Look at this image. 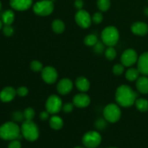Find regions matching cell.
Segmentation results:
<instances>
[{"label": "cell", "instance_id": "6da1fadb", "mask_svg": "<svg viewBox=\"0 0 148 148\" xmlns=\"http://www.w3.org/2000/svg\"><path fill=\"white\" fill-rule=\"evenodd\" d=\"M137 100V93L126 85L119 86L116 92V101L122 107H130Z\"/></svg>", "mask_w": 148, "mask_h": 148}, {"label": "cell", "instance_id": "7a4b0ae2", "mask_svg": "<svg viewBox=\"0 0 148 148\" xmlns=\"http://www.w3.org/2000/svg\"><path fill=\"white\" fill-rule=\"evenodd\" d=\"M21 130L17 124L12 121L4 123L0 127V138L4 140H14L21 138Z\"/></svg>", "mask_w": 148, "mask_h": 148}, {"label": "cell", "instance_id": "3957f363", "mask_svg": "<svg viewBox=\"0 0 148 148\" xmlns=\"http://www.w3.org/2000/svg\"><path fill=\"white\" fill-rule=\"evenodd\" d=\"M22 135L27 141L34 142L39 137V130L36 123L32 120H25L21 126Z\"/></svg>", "mask_w": 148, "mask_h": 148}, {"label": "cell", "instance_id": "277c9868", "mask_svg": "<svg viewBox=\"0 0 148 148\" xmlns=\"http://www.w3.org/2000/svg\"><path fill=\"white\" fill-rule=\"evenodd\" d=\"M119 38V33L116 27L114 26L106 27L101 33V39L106 46H114Z\"/></svg>", "mask_w": 148, "mask_h": 148}, {"label": "cell", "instance_id": "5b68a950", "mask_svg": "<svg viewBox=\"0 0 148 148\" xmlns=\"http://www.w3.org/2000/svg\"><path fill=\"white\" fill-rule=\"evenodd\" d=\"M102 137L96 131H90L84 134L82 144L87 148H96L101 144Z\"/></svg>", "mask_w": 148, "mask_h": 148}, {"label": "cell", "instance_id": "8992f818", "mask_svg": "<svg viewBox=\"0 0 148 148\" xmlns=\"http://www.w3.org/2000/svg\"><path fill=\"white\" fill-rule=\"evenodd\" d=\"M53 4L51 0H41L38 1L33 6V11L40 16H47L53 12Z\"/></svg>", "mask_w": 148, "mask_h": 148}, {"label": "cell", "instance_id": "52a82bcc", "mask_svg": "<svg viewBox=\"0 0 148 148\" xmlns=\"http://www.w3.org/2000/svg\"><path fill=\"white\" fill-rule=\"evenodd\" d=\"M103 116L106 121L111 123H116L121 118V109L116 104H109L104 108Z\"/></svg>", "mask_w": 148, "mask_h": 148}, {"label": "cell", "instance_id": "ba28073f", "mask_svg": "<svg viewBox=\"0 0 148 148\" xmlns=\"http://www.w3.org/2000/svg\"><path fill=\"white\" fill-rule=\"evenodd\" d=\"M62 101L59 96L52 95L49 97L46 103V111L50 114H56L62 109Z\"/></svg>", "mask_w": 148, "mask_h": 148}, {"label": "cell", "instance_id": "9c48e42d", "mask_svg": "<svg viewBox=\"0 0 148 148\" xmlns=\"http://www.w3.org/2000/svg\"><path fill=\"white\" fill-rule=\"evenodd\" d=\"M121 64L124 66H131L138 61L137 53L134 49H127L122 53L121 57Z\"/></svg>", "mask_w": 148, "mask_h": 148}, {"label": "cell", "instance_id": "30bf717a", "mask_svg": "<svg viewBox=\"0 0 148 148\" xmlns=\"http://www.w3.org/2000/svg\"><path fill=\"white\" fill-rule=\"evenodd\" d=\"M75 21L82 28H88L91 25V17L85 10H78L75 14Z\"/></svg>", "mask_w": 148, "mask_h": 148}, {"label": "cell", "instance_id": "8fae6325", "mask_svg": "<svg viewBox=\"0 0 148 148\" xmlns=\"http://www.w3.org/2000/svg\"><path fill=\"white\" fill-rule=\"evenodd\" d=\"M41 76L45 82L48 84H53L57 79L58 73L55 68L52 66H46L42 69Z\"/></svg>", "mask_w": 148, "mask_h": 148}, {"label": "cell", "instance_id": "7c38bea8", "mask_svg": "<svg viewBox=\"0 0 148 148\" xmlns=\"http://www.w3.org/2000/svg\"><path fill=\"white\" fill-rule=\"evenodd\" d=\"M56 88L61 95H66L72 91L73 88V83L70 79L64 78L59 81Z\"/></svg>", "mask_w": 148, "mask_h": 148}, {"label": "cell", "instance_id": "4fadbf2b", "mask_svg": "<svg viewBox=\"0 0 148 148\" xmlns=\"http://www.w3.org/2000/svg\"><path fill=\"white\" fill-rule=\"evenodd\" d=\"M10 6L17 11H25L33 4V0H10Z\"/></svg>", "mask_w": 148, "mask_h": 148}, {"label": "cell", "instance_id": "5bb4252c", "mask_svg": "<svg viewBox=\"0 0 148 148\" xmlns=\"http://www.w3.org/2000/svg\"><path fill=\"white\" fill-rule=\"evenodd\" d=\"M90 103L89 95L85 93H79L73 98V104L77 108H85Z\"/></svg>", "mask_w": 148, "mask_h": 148}, {"label": "cell", "instance_id": "9a60e30c", "mask_svg": "<svg viewBox=\"0 0 148 148\" xmlns=\"http://www.w3.org/2000/svg\"><path fill=\"white\" fill-rule=\"evenodd\" d=\"M137 69L143 75L148 76V52L143 53L139 57L137 62Z\"/></svg>", "mask_w": 148, "mask_h": 148}, {"label": "cell", "instance_id": "2e32d148", "mask_svg": "<svg viewBox=\"0 0 148 148\" xmlns=\"http://www.w3.org/2000/svg\"><path fill=\"white\" fill-rule=\"evenodd\" d=\"M17 94V90L12 87H6L0 92V100L2 102L7 103L12 101Z\"/></svg>", "mask_w": 148, "mask_h": 148}, {"label": "cell", "instance_id": "e0dca14e", "mask_svg": "<svg viewBox=\"0 0 148 148\" xmlns=\"http://www.w3.org/2000/svg\"><path fill=\"white\" fill-rule=\"evenodd\" d=\"M131 30L134 34L143 36L148 33V25L143 22H137L132 25Z\"/></svg>", "mask_w": 148, "mask_h": 148}, {"label": "cell", "instance_id": "ac0fdd59", "mask_svg": "<svg viewBox=\"0 0 148 148\" xmlns=\"http://www.w3.org/2000/svg\"><path fill=\"white\" fill-rule=\"evenodd\" d=\"M136 87L137 90L143 94L148 93V78L147 77H140L137 79Z\"/></svg>", "mask_w": 148, "mask_h": 148}, {"label": "cell", "instance_id": "d6986e66", "mask_svg": "<svg viewBox=\"0 0 148 148\" xmlns=\"http://www.w3.org/2000/svg\"><path fill=\"white\" fill-rule=\"evenodd\" d=\"M90 82L84 77H79L76 79V87L81 92H87L90 89Z\"/></svg>", "mask_w": 148, "mask_h": 148}, {"label": "cell", "instance_id": "ffe728a7", "mask_svg": "<svg viewBox=\"0 0 148 148\" xmlns=\"http://www.w3.org/2000/svg\"><path fill=\"white\" fill-rule=\"evenodd\" d=\"M49 125L55 130H59L63 127L64 121L61 117L58 116H53L49 119Z\"/></svg>", "mask_w": 148, "mask_h": 148}, {"label": "cell", "instance_id": "44dd1931", "mask_svg": "<svg viewBox=\"0 0 148 148\" xmlns=\"http://www.w3.org/2000/svg\"><path fill=\"white\" fill-rule=\"evenodd\" d=\"M2 22L6 25H11L14 20V13L12 10H7L3 13Z\"/></svg>", "mask_w": 148, "mask_h": 148}, {"label": "cell", "instance_id": "7402d4cb", "mask_svg": "<svg viewBox=\"0 0 148 148\" xmlns=\"http://www.w3.org/2000/svg\"><path fill=\"white\" fill-rule=\"evenodd\" d=\"M140 72H139L138 69L135 68H130L127 71L125 74V77L129 81H135L139 78Z\"/></svg>", "mask_w": 148, "mask_h": 148}, {"label": "cell", "instance_id": "603a6c76", "mask_svg": "<svg viewBox=\"0 0 148 148\" xmlns=\"http://www.w3.org/2000/svg\"><path fill=\"white\" fill-rule=\"evenodd\" d=\"M52 29L56 33L60 34L64 31L65 25L61 20H55L52 23Z\"/></svg>", "mask_w": 148, "mask_h": 148}, {"label": "cell", "instance_id": "cb8c5ba5", "mask_svg": "<svg viewBox=\"0 0 148 148\" xmlns=\"http://www.w3.org/2000/svg\"><path fill=\"white\" fill-rule=\"evenodd\" d=\"M136 108L142 112H145L148 111V101L144 98H138L135 101Z\"/></svg>", "mask_w": 148, "mask_h": 148}, {"label": "cell", "instance_id": "d4e9b609", "mask_svg": "<svg viewBox=\"0 0 148 148\" xmlns=\"http://www.w3.org/2000/svg\"><path fill=\"white\" fill-rule=\"evenodd\" d=\"M98 41V38L94 34L88 35L84 39V43L88 46H94Z\"/></svg>", "mask_w": 148, "mask_h": 148}, {"label": "cell", "instance_id": "484cf974", "mask_svg": "<svg viewBox=\"0 0 148 148\" xmlns=\"http://www.w3.org/2000/svg\"><path fill=\"white\" fill-rule=\"evenodd\" d=\"M97 5L100 10L106 12L109 9L110 6H111V1L110 0H98Z\"/></svg>", "mask_w": 148, "mask_h": 148}, {"label": "cell", "instance_id": "4316f807", "mask_svg": "<svg viewBox=\"0 0 148 148\" xmlns=\"http://www.w3.org/2000/svg\"><path fill=\"white\" fill-rule=\"evenodd\" d=\"M105 56L108 60H113L116 56V51L114 46H109L105 51Z\"/></svg>", "mask_w": 148, "mask_h": 148}, {"label": "cell", "instance_id": "83f0119b", "mask_svg": "<svg viewBox=\"0 0 148 148\" xmlns=\"http://www.w3.org/2000/svg\"><path fill=\"white\" fill-rule=\"evenodd\" d=\"M23 114L25 120H33L35 116V111L32 108H27L25 109Z\"/></svg>", "mask_w": 148, "mask_h": 148}, {"label": "cell", "instance_id": "f1b7e54d", "mask_svg": "<svg viewBox=\"0 0 148 148\" xmlns=\"http://www.w3.org/2000/svg\"><path fill=\"white\" fill-rule=\"evenodd\" d=\"M30 68L34 72H40L43 69V64L39 61H33L30 64Z\"/></svg>", "mask_w": 148, "mask_h": 148}, {"label": "cell", "instance_id": "f546056e", "mask_svg": "<svg viewBox=\"0 0 148 148\" xmlns=\"http://www.w3.org/2000/svg\"><path fill=\"white\" fill-rule=\"evenodd\" d=\"M124 72V66L122 64H118L114 65L113 67V72L116 75H121Z\"/></svg>", "mask_w": 148, "mask_h": 148}, {"label": "cell", "instance_id": "4dcf8cb0", "mask_svg": "<svg viewBox=\"0 0 148 148\" xmlns=\"http://www.w3.org/2000/svg\"><path fill=\"white\" fill-rule=\"evenodd\" d=\"M104 43L103 42L98 41L96 44L94 46V51L97 53H101L104 51Z\"/></svg>", "mask_w": 148, "mask_h": 148}, {"label": "cell", "instance_id": "1f68e13d", "mask_svg": "<svg viewBox=\"0 0 148 148\" xmlns=\"http://www.w3.org/2000/svg\"><path fill=\"white\" fill-rule=\"evenodd\" d=\"M12 119L14 121H22L24 119V114L20 111H16L12 114Z\"/></svg>", "mask_w": 148, "mask_h": 148}, {"label": "cell", "instance_id": "d6a6232c", "mask_svg": "<svg viewBox=\"0 0 148 148\" xmlns=\"http://www.w3.org/2000/svg\"><path fill=\"white\" fill-rule=\"evenodd\" d=\"M103 14L101 12L95 13L92 16V21L95 24L101 23L103 21Z\"/></svg>", "mask_w": 148, "mask_h": 148}, {"label": "cell", "instance_id": "836d02e7", "mask_svg": "<svg viewBox=\"0 0 148 148\" xmlns=\"http://www.w3.org/2000/svg\"><path fill=\"white\" fill-rule=\"evenodd\" d=\"M3 33L6 36H11L14 33V29L11 25H4L3 27Z\"/></svg>", "mask_w": 148, "mask_h": 148}, {"label": "cell", "instance_id": "e575fe53", "mask_svg": "<svg viewBox=\"0 0 148 148\" xmlns=\"http://www.w3.org/2000/svg\"><path fill=\"white\" fill-rule=\"evenodd\" d=\"M28 93V90L26 87H20L17 90V94L20 97L26 96Z\"/></svg>", "mask_w": 148, "mask_h": 148}, {"label": "cell", "instance_id": "d590c367", "mask_svg": "<svg viewBox=\"0 0 148 148\" xmlns=\"http://www.w3.org/2000/svg\"><path fill=\"white\" fill-rule=\"evenodd\" d=\"M8 148H21V143L18 140H11L8 145Z\"/></svg>", "mask_w": 148, "mask_h": 148}, {"label": "cell", "instance_id": "8d00e7d4", "mask_svg": "<svg viewBox=\"0 0 148 148\" xmlns=\"http://www.w3.org/2000/svg\"><path fill=\"white\" fill-rule=\"evenodd\" d=\"M74 104L71 103H66L62 106V109L65 113H70L73 110Z\"/></svg>", "mask_w": 148, "mask_h": 148}, {"label": "cell", "instance_id": "74e56055", "mask_svg": "<svg viewBox=\"0 0 148 148\" xmlns=\"http://www.w3.org/2000/svg\"><path fill=\"white\" fill-rule=\"evenodd\" d=\"M49 114H49L47 111H42L40 114V115H39V117H40V119L42 121H46V120L49 119Z\"/></svg>", "mask_w": 148, "mask_h": 148}, {"label": "cell", "instance_id": "f35d334b", "mask_svg": "<svg viewBox=\"0 0 148 148\" xmlns=\"http://www.w3.org/2000/svg\"><path fill=\"white\" fill-rule=\"evenodd\" d=\"M75 6L78 10H82V7L84 6V2L82 0H75Z\"/></svg>", "mask_w": 148, "mask_h": 148}, {"label": "cell", "instance_id": "ab89813d", "mask_svg": "<svg viewBox=\"0 0 148 148\" xmlns=\"http://www.w3.org/2000/svg\"><path fill=\"white\" fill-rule=\"evenodd\" d=\"M95 125H96L97 128L100 129V130H102V129H103L106 127V122L103 119H99L96 122Z\"/></svg>", "mask_w": 148, "mask_h": 148}, {"label": "cell", "instance_id": "60d3db41", "mask_svg": "<svg viewBox=\"0 0 148 148\" xmlns=\"http://www.w3.org/2000/svg\"><path fill=\"white\" fill-rule=\"evenodd\" d=\"M1 27H2V21L0 20V30L1 29Z\"/></svg>", "mask_w": 148, "mask_h": 148}, {"label": "cell", "instance_id": "b9f144b4", "mask_svg": "<svg viewBox=\"0 0 148 148\" xmlns=\"http://www.w3.org/2000/svg\"><path fill=\"white\" fill-rule=\"evenodd\" d=\"M145 14L148 16V8L145 9Z\"/></svg>", "mask_w": 148, "mask_h": 148}, {"label": "cell", "instance_id": "7bdbcfd3", "mask_svg": "<svg viewBox=\"0 0 148 148\" xmlns=\"http://www.w3.org/2000/svg\"><path fill=\"white\" fill-rule=\"evenodd\" d=\"M74 148H85V147H80V146H77V147H74Z\"/></svg>", "mask_w": 148, "mask_h": 148}, {"label": "cell", "instance_id": "ee69618b", "mask_svg": "<svg viewBox=\"0 0 148 148\" xmlns=\"http://www.w3.org/2000/svg\"><path fill=\"white\" fill-rule=\"evenodd\" d=\"M1 1H0V10H1Z\"/></svg>", "mask_w": 148, "mask_h": 148}, {"label": "cell", "instance_id": "f6af8a7d", "mask_svg": "<svg viewBox=\"0 0 148 148\" xmlns=\"http://www.w3.org/2000/svg\"><path fill=\"white\" fill-rule=\"evenodd\" d=\"M108 148H117V147H108Z\"/></svg>", "mask_w": 148, "mask_h": 148}, {"label": "cell", "instance_id": "bcb514c9", "mask_svg": "<svg viewBox=\"0 0 148 148\" xmlns=\"http://www.w3.org/2000/svg\"><path fill=\"white\" fill-rule=\"evenodd\" d=\"M51 1H55V0H51Z\"/></svg>", "mask_w": 148, "mask_h": 148}]
</instances>
